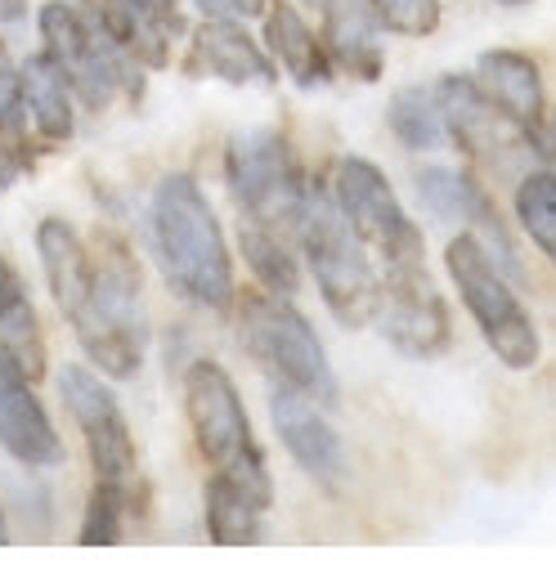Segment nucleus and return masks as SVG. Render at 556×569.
Masks as SVG:
<instances>
[{
    "instance_id": "1",
    "label": "nucleus",
    "mask_w": 556,
    "mask_h": 569,
    "mask_svg": "<svg viewBox=\"0 0 556 569\" xmlns=\"http://www.w3.org/2000/svg\"><path fill=\"white\" fill-rule=\"evenodd\" d=\"M149 220H153V247L171 288L198 310H211V315L234 310L238 288H234L229 242L198 180L185 171L162 176V184L153 189Z\"/></svg>"
},
{
    "instance_id": "2",
    "label": "nucleus",
    "mask_w": 556,
    "mask_h": 569,
    "mask_svg": "<svg viewBox=\"0 0 556 569\" xmlns=\"http://www.w3.org/2000/svg\"><path fill=\"white\" fill-rule=\"evenodd\" d=\"M86 359L112 381H130L145 363V278L121 233L99 229L90 242V292L68 315Z\"/></svg>"
},
{
    "instance_id": "3",
    "label": "nucleus",
    "mask_w": 556,
    "mask_h": 569,
    "mask_svg": "<svg viewBox=\"0 0 556 569\" xmlns=\"http://www.w3.org/2000/svg\"><path fill=\"white\" fill-rule=\"evenodd\" d=\"M297 247L315 273V288H319L324 306L332 310V319L346 328L373 323L381 273L373 269L364 238L346 224L341 207L332 202V189L306 184V202H301V220H297Z\"/></svg>"
},
{
    "instance_id": "4",
    "label": "nucleus",
    "mask_w": 556,
    "mask_h": 569,
    "mask_svg": "<svg viewBox=\"0 0 556 569\" xmlns=\"http://www.w3.org/2000/svg\"><path fill=\"white\" fill-rule=\"evenodd\" d=\"M185 417H189L193 445H198L202 462L211 467V476H225V480L242 485L251 498H260L269 507L274 502L269 462L256 445L242 395H238L234 377L220 363H211V359L189 363V372H185Z\"/></svg>"
},
{
    "instance_id": "5",
    "label": "nucleus",
    "mask_w": 556,
    "mask_h": 569,
    "mask_svg": "<svg viewBox=\"0 0 556 569\" xmlns=\"http://www.w3.org/2000/svg\"><path fill=\"white\" fill-rule=\"evenodd\" d=\"M234 306H238L242 350L265 368V377H274V386H292L324 408L337 403V377L328 350L310 328V319L292 306V297L247 292Z\"/></svg>"
},
{
    "instance_id": "6",
    "label": "nucleus",
    "mask_w": 556,
    "mask_h": 569,
    "mask_svg": "<svg viewBox=\"0 0 556 569\" xmlns=\"http://www.w3.org/2000/svg\"><path fill=\"white\" fill-rule=\"evenodd\" d=\"M41 41L54 68L68 77L72 94L95 112L108 108L117 94L135 103L145 90V63L126 54L90 10H77L68 0L41 6Z\"/></svg>"
},
{
    "instance_id": "7",
    "label": "nucleus",
    "mask_w": 556,
    "mask_h": 569,
    "mask_svg": "<svg viewBox=\"0 0 556 569\" xmlns=\"http://www.w3.org/2000/svg\"><path fill=\"white\" fill-rule=\"evenodd\" d=\"M445 269L454 278V288H458L467 315L476 319L485 346L498 355V363L512 368V372H529L538 363V355H543L538 328H534L529 310L520 306V297L512 292L507 273L494 264V256L485 251V242L471 229L449 238Z\"/></svg>"
},
{
    "instance_id": "8",
    "label": "nucleus",
    "mask_w": 556,
    "mask_h": 569,
    "mask_svg": "<svg viewBox=\"0 0 556 569\" xmlns=\"http://www.w3.org/2000/svg\"><path fill=\"white\" fill-rule=\"evenodd\" d=\"M225 184L242 220L265 224L297 242V220L306 202V176L284 130H242L225 149Z\"/></svg>"
},
{
    "instance_id": "9",
    "label": "nucleus",
    "mask_w": 556,
    "mask_h": 569,
    "mask_svg": "<svg viewBox=\"0 0 556 569\" xmlns=\"http://www.w3.org/2000/svg\"><path fill=\"white\" fill-rule=\"evenodd\" d=\"M59 395L68 403V412L77 417V431L86 440L95 480L117 489L130 516H145L149 489H145V471H139V453H135V436L112 399V390L81 363L59 368Z\"/></svg>"
},
{
    "instance_id": "10",
    "label": "nucleus",
    "mask_w": 556,
    "mask_h": 569,
    "mask_svg": "<svg viewBox=\"0 0 556 569\" xmlns=\"http://www.w3.org/2000/svg\"><path fill=\"white\" fill-rule=\"evenodd\" d=\"M373 323L381 328L386 346H395L404 359H440L454 346V319L427 273V260L381 264Z\"/></svg>"
},
{
    "instance_id": "11",
    "label": "nucleus",
    "mask_w": 556,
    "mask_h": 569,
    "mask_svg": "<svg viewBox=\"0 0 556 569\" xmlns=\"http://www.w3.org/2000/svg\"><path fill=\"white\" fill-rule=\"evenodd\" d=\"M328 189H332V202L341 207L346 224L364 238V247H373L381 256V264L427 260V238L404 216L381 167H373L368 158H341Z\"/></svg>"
},
{
    "instance_id": "12",
    "label": "nucleus",
    "mask_w": 556,
    "mask_h": 569,
    "mask_svg": "<svg viewBox=\"0 0 556 569\" xmlns=\"http://www.w3.org/2000/svg\"><path fill=\"white\" fill-rule=\"evenodd\" d=\"M436 94H440V108H445L449 144H458L467 158L498 162L503 167L507 153L529 149V139L520 134V126L503 108L489 103V94L476 86V77H440L436 81Z\"/></svg>"
},
{
    "instance_id": "13",
    "label": "nucleus",
    "mask_w": 556,
    "mask_h": 569,
    "mask_svg": "<svg viewBox=\"0 0 556 569\" xmlns=\"http://www.w3.org/2000/svg\"><path fill=\"white\" fill-rule=\"evenodd\" d=\"M0 449L32 471L63 462V440L54 421L41 408L32 377L19 368V359L6 346H0Z\"/></svg>"
},
{
    "instance_id": "14",
    "label": "nucleus",
    "mask_w": 556,
    "mask_h": 569,
    "mask_svg": "<svg viewBox=\"0 0 556 569\" xmlns=\"http://www.w3.org/2000/svg\"><path fill=\"white\" fill-rule=\"evenodd\" d=\"M269 417L274 431L284 440V449L292 453V462L315 476L319 485H341L346 480V445L328 426V417L319 412V403L292 386H274L269 395Z\"/></svg>"
},
{
    "instance_id": "15",
    "label": "nucleus",
    "mask_w": 556,
    "mask_h": 569,
    "mask_svg": "<svg viewBox=\"0 0 556 569\" xmlns=\"http://www.w3.org/2000/svg\"><path fill=\"white\" fill-rule=\"evenodd\" d=\"M476 86L489 94L494 108H503L520 126V134L529 139V149L538 158V130L547 121V90H543L538 63L520 50H485L476 59Z\"/></svg>"
},
{
    "instance_id": "16",
    "label": "nucleus",
    "mask_w": 556,
    "mask_h": 569,
    "mask_svg": "<svg viewBox=\"0 0 556 569\" xmlns=\"http://www.w3.org/2000/svg\"><path fill=\"white\" fill-rule=\"evenodd\" d=\"M185 72L189 77H216L229 86H274V59L234 19L198 23Z\"/></svg>"
},
{
    "instance_id": "17",
    "label": "nucleus",
    "mask_w": 556,
    "mask_h": 569,
    "mask_svg": "<svg viewBox=\"0 0 556 569\" xmlns=\"http://www.w3.org/2000/svg\"><path fill=\"white\" fill-rule=\"evenodd\" d=\"M324 46L332 68L355 81H377L386 68L381 54V14L377 0H324Z\"/></svg>"
},
{
    "instance_id": "18",
    "label": "nucleus",
    "mask_w": 556,
    "mask_h": 569,
    "mask_svg": "<svg viewBox=\"0 0 556 569\" xmlns=\"http://www.w3.org/2000/svg\"><path fill=\"white\" fill-rule=\"evenodd\" d=\"M265 46L278 59V68H284L306 90L328 86L332 72H337L328 46L310 32V23L301 19V10L288 6V0H269V6H265Z\"/></svg>"
},
{
    "instance_id": "19",
    "label": "nucleus",
    "mask_w": 556,
    "mask_h": 569,
    "mask_svg": "<svg viewBox=\"0 0 556 569\" xmlns=\"http://www.w3.org/2000/svg\"><path fill=\"white\" fill-rule=\"evenodd\" d=\"M19 77H23V112H28V126L41 144L59 149L77 134V108H72V86L68 77L54 68L50 54H32L19 63Z\"/></svg>"
},
{
    "instance_id": "20",
    "label": "nucleus",
    "mask_w": 556,
    "mask_h": 569,
    "mask_svg": "<svg viewBox=\"0 0 556 569\" xmlns=\"http://www.w3.org/2000/svg\"><path fill=\"white\" fill-rule=\"evenodd\" d=\"M0 346H6L19 368L41 381L46 377V337H41V319L28 301V288L23 278L14 273V264L6 260V251H0Z\"/></svg>"
},
{
    "instance_id": "21",
    "label": "nucleus",
    "mask_w": 556,
    "mask_h": 569,
    "mask_svg": "<svg viewBox=\"0 0 556 569\" xmlns=\"http://www.w3.org/2000/svg\"><path fill=\"white\" fill-rule=\"evenodd\" d=\"M202 511H207V538L216 547H256L265 533V502L251 498L242 485L211 476L202 489Z\"/></svg>"
},
{
    "instance_id": "22",
    "label": "nucleus",
    "mask_w": 556,
    "mask_h": 569,
    "mask_svg": "<svg viewBox=\"0 0 556 569\" xmlns=\"http://www.w3.org/2000/svg\"><path fill=\"white\" fill-rule=\"evenodd\" d=\"M386 121H390V134L399 139L404 149H413V153H431V149L449 144L445 108H440L436 86H404V90H395V99L386 108Z\"/></svg>"
},
{
    "instance_id": "23",
    "label": "nucleus",
    "mask_w": 556,
    "mask_h": 569,
    "mask_svg": "<svg viewBox=\"0 0 556 569\" xmlns=\"http://www.w3.org/2000/svg\"><path fill=\"white\" fill-rule=\"evenodd\" d=\"M238 242H242V256H247V264H251V273L260 278L265 292L292 297V292L301 288V260H297V251H292V238L274 233V229H265V224L242 220Z\"/></svg>"
},
{
    "instance_id": "24",
    "label": "nucleus",
    "mask_w": 556,
    "mask_h": 569,
    "mask_svg": "<svg viewBox=\"0 0 556 569\" xmlns=\"http://www.w3.org/2000/svg\"><path fill=\"white\" fill-rule=\"evenodd\" d=\"M516 220L525 238L552 260L556 269V167H538L516 184Z\"/></svg>"
},
{
    "instance_id": "25",
    "label": "nucleus",
    "mask_w": 556,
    "mask_h": 569,
    "mask_svg": "<svg viewBox=\"0 0 556 569\" xmlns=\"http://www.w3.org/2000/svg\"><path fill=\"white\" fill-rule=\"evenodd\" d=\"M0 144L14 149L23 167H32V126L23 112V77L6 46H0Z\"/></svg>"
},
{
    "instance_id": "26",
    "label": "nucleus",
    "mask_w": 556,
    "mask_h": 569,
    "mask_svg": "<svg viewBox=\"0 0 556 569\" xmlns=\"http://www.w3.org/2000/svg\"><path fill=\"white\" fill-rule=\"evenodd\" d=\"M126 516H130V511H126L121 493L95 480V489H90V502H86V520H81V533H77V542H81V547H117V542H121V520H126Z\"/></svg>"
},
{
    "instance_id": "27",
    "label": "nucleus",
    "mask_w": 556,
    "mask_h": 569,
    "mask_svg": "<svg viewBox=\"0 0 556 569\" xmlns=\"http://www.w3.org/2000/svg\"><path fill=\"white\" fill-rule=\"evenodd\" d=\"M377 14L395 37H431L440 28V0H377Z\"/></svg>"
},
{
    "instance_id": "28",
    "label": "nucleus",
    "mask_w": 556,
    "mask_h": 569,
    "mask_svg": "<svg viewBox=\"0 0 556 569\" xmlns=\"http://www.w3.org/2000/svg\"><path fill=\"white\" fill-rule=\"evenodd\" d=\"M193 6L207 14V19H256V14H265V6L269 0H193Z\"/></svg>"
},
{
    "instance_id": "29",
    "label": "nucleus",
    "mask_w": 556,
    "mask_h": 569,
    "mask_svg": "<svg viewBox=\"0 0 556 569\" xmlns=\"http://www.w3.org/2000/svg\"><path fill=\"white\" fill-rule=\"evenodd\" d=\"M19 171H28V167H23V158H19L14 149L0 144V193H10V184L19 180Z\"/></svg>"
},
{
    "instance_id": "30",
    "label": "nucleus",
    "mask_w": 556,
    "mask_h": 569,
    "mask_svg": "<svg viewBox=\"0 0 556 569\" xmlns=\"http://www.w3.org/2000/svg\"><path fill=\"white\" fill-rule=\"evenodd\" d=\"M538 158L556 167V112H547V121L538 130Z\"/></svg>"
},
{
    "instance_id": "31",
    "label": "nucleus",
    "mask_w": 556,
    "mask_h": 569,
    "mask_svg": "<svg viewBox=\"0 0 556 569\" xmlns=\"http://www.w3.org/2000/svg\"><path fill=\"white\" fill-rule=\"evenodd\" d=\"M28 19V0H0V23H23Z\"/></svg>"
},
{
    "instance_id": "32",
    "label": "nucleus",
    "mask_w": 556,
    "mask_h": 569,
    "mask_svg": "<svg viewBox=\"0 0 556 569\" xmlns=\"http://www.w3.org/2000/svg\"><path fill=\"white\" fill-rule=\"evenodd\" d=\"M10 542V525H6V507H0V547Z\"/></svg>"
},
{
    "instance_id": "33",
    "label": "nucleus",
    "mask_w": 556,
    "mask_h": 569,
    "mask_svg": "<svg viewBox=\"0 0 556 569\" xmlns=\"http://www.w3.org/2000/svg\"><path fill=\"white\" fill-rule=\"evenodd\" d=\"M503 10H525V6H534V0H498Z\"/></svg>"
},
{
    "instance_id": "34",
    "label": "nucleus",
    "mask_w": 556,
    "mask_h": 569,
    "mask_svg": "<svg viewBox=\"0 0 556 569\" xmlns=\"http://www.w3.org/2000/svg\"><path fill=\"white\" fill-rule=\"evenodd\" d=\"M301 6H310V10H319V6H324V0H301Z\"/></svg>"
}]
</instances>
